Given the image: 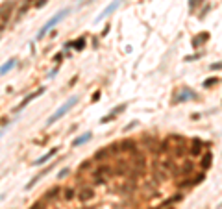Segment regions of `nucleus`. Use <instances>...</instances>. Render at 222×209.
<instances>
[{
	"mask_svg": "<svg viewBox=\"0 0 222 209\" xmlns=\"http://www.w3.org/2000/svg\"><path fill=\"white\" fill-rule=\"evenodd\" d=\"M69 13H70V9H69V7H65V9L57 11V13H56V15H54L50 20H46V22L43 24V28L39 30V33H37V37H35V39H43V37H44V35H46V33H48V31H50V30H52L56 24H59V22H61V20H63V19H65Z\"/></svg>",
	"mask_w": 222,
	"mask_h": 209,
	"instance_id": "obj_1",
	"label": "nucleus"
},
{
	"mask_svg": "<svg viewBox=\"0 0 222 209\" xmlns=\"http://www.w3.org/2000/svg\"><path fill=\"white\" fill-rule=\"evenodd\" d=\"M76 102H78V96H76V94H72V96H70V98H69V100L61 106V107H57V109H56V113H52V115L46 119V126H52V124H54V122H57L63 115H67V113L74 107V104H76Z\"/></svg>",
	"mask_w": 222,
	"mask_h": 209,
	"instance_id": "obj_2",
	"label": "nucleus"
},
{
	"mask_svg": "<svg viewBox=\"0 0 222 209\" xmlns=\"http://www.w3.org/2000/svg\"><path fill=\"white\" fill-rule=\"evenodd\" d=\"M120 4H122V0H113L109 6H106V7L102 9V13H100V15L94 19V24H98V22H102L104 19H107L109 15H113V13H115V11L120 7Z\"/></svg>",
	"mask_w": 222,
	"mask_h": 209,
	"instance_id": "obj_3",
	"label": "nucleus"
},
{
	"mask_svg": "<svg viewBox=\"0 0 222 209\" xmlns=\"http://www.w3.org/2000/svg\"><path fill=\"white\" fill-rule=\"evenodd\" d=\"M196 98V93L195 91H191L189 87H183L176 96H174V100H172V104L176 106V104H183V102H189V100H195Z\"/></svg>",
	"mask_w": 222,
	"mask_h": 209,
	"instance_id": "obj_4",
	"label": "nucleus"
},
{
	"mask_svg": "<svg viewBox=\"0 0 222 209\" xmlns=\"http://www.w3.org/2000/svg\"><path fill=\"white\" fill-rule=\"evenodd\" d=\"M43 93H44V87H41V89H37V91H33V93L26 94V98H24V100H22V102H20V104L15 107V111H17V113H19V111H22V109H24V107H26V106L31 102V100H35V98H37V96H41Z\"/></svg>",
	"mask_w": 222,
	"mask_h": 209,
	"instance_id": "obj_5",
	"label": "nucleus"
},
{
	"mask_svg": "<svg viewBox=\"0 0 222 209\" xmlns=\"http://www.w3.org/2000/svg\"><path fill=\"white\" fill-rule=\"evenodd\" d=\"M109 172H111L109 167H100L98 170L93 172V183H104V182L107 180V174H109Z\"/></svg>",
	"mask_w": 222,
	"mask_h": 209,
	"instance_id": "obj_6",
	"label": "nucleus"
},
{
	"mask_svg": "<svg viewBox=\"0 0 222 209\" xmlns=\"http://www.w3.org/2000/svg\"><path fill=\"white\" fill-rule=\"evenodd\" d=\"M52 169H54V163H52L50 167H46V169H43V170H41V172H39L37 176H33V178H31V180L28 182V185H26V189H31V187H33V185H35L37 182H41V180H43V178H44V176H46L48 172H52Z\"/></svg>",
	"mask_w": 222,
	"mask_h": 209,
	"instance_id": "obj_7",
	"label": "nucleus"
},
{
	"mask_svg": "<svg viewBox=\"0 0 222 209\" xmlns=\"http://www.w3.org/2000/svg\"><path fill=\"white\" fill-rule=\"evenodd\" d=\"M56 154H57V148H52V150H48L46 154H43L41 157H37V159L33 161V165H35V167H43V165H44L46 161H50Z\"/></svg>",
	"mask_w": 222,
	"mask_h": 209,
	"instance_id": "obj_8",
	"label": "nucleus"
},
{
	"mask_svg": "<svg viewBox=\"0 0 222 209\" xmlns=\"http://www.w3.org/2000/svg\"><path fill=\"white\" fill-rule=\"evenodd\" d=\"M78 198H80L82 202H89V200H93V198H94V191H93V187H83V189L78 193Z\"/></svg>",
	"mask_w": 222,
	"mask_h": 209,
	"instance_id": "obj_9",
	"label": "nucleus"
},
{
	"mask_svg": "<svg viewBox=\"0 0 222 209\" xmlns=\"http://www.w3.org/2000/svg\"><path fill=\"white\" fill-rule=\"evenodd\" d=\"M91 137H93V133H91V132H85L83 135H80V137H76V139L72 141V146H74V148H78V146H82V144H85V143H89V141H91Z\"/></svg>",
	"mask_w": 222,
	"mask_h": 209,
	"instance_id": "obj_10",
	"label": "nucleus"
},
{
	"mask_svg": "<svg viewBox=\"0 0 222 209\" xmlns=\"http://www.w3.org/2000/svg\"><path fill=\"white\" fill-rule=\"evenodd\" d=\"M124 109H126V104H122V106H119V107H115V109H113V111H111L109 115H106V117L102 119V122H109V120H113V119H115V115H119V113H122Z\"/></svg>",
	"mask_w": 222,
	"mask_h": 209,
	"instance_id": "obj_11",
	"label": "nucleus"
},
{
	"mask_svg": "<svg viewBox=\"0 0 222 209\" xmlns=\"http://www.w3.org/2000/svg\"><path fill=\"white\" fill-rule=\"evenodd\" d=\"M15 65H17V59H15V57H11V59H9V61H6L4 65H0V76H4L6 72H9Z\"/></svg>",
	"mask_w": 222,
	"mask_h": 209,
	"instance_id": "obj_12",
	"label": "nucleus"
},
{
	"mask_svg": "<svg viewBox=\"0 0 222 209\" xmlns=\"http://www.w3.org/2000/svg\"><path fill=\"white\" fill-rule=\"evenodd\" d=\"M59 191H61L59 187H52V189H48V191H46V194H44V200H56Z\"/></svg>",
	"mask_w": 222,
	"mask_h": 209,
	"instance_id": "obj_13",
	"label": "nucleus"
},
{
	"mask_svg": "<svg viewBox=\"0 0 222 209\" xmlns=\"http://www.w3.org/2000/svg\"><path fill=\"white\" fill-rule=\"evenodd\" d=\"M211 159H213V154H211V152H207V154L202 157V161H200V163H202V169H204V170L211 167Z\"/></svg>",
	"mask_w": 222,
	"mask_h": 209,
	"instance_id": "obj_14",
	"label": "nucleus"
},
{
	"mask_svg": "<svg viewBox=\"0 0 222 209\" xmlns=\"http://www.w3.org/2000/svg\"><path fill=\"white\" fill-rule=\"evenodd\" d=\"M70 46H72L74 50H82V48L85 46V39H83V37H80V39H76L74 43H70Z\"/></svg>",
	"mask_w": 222,
	"mask_h": 209,
	"instance_id": "obj_15",
	"label": "nucleus"
},
{
	"mask_svg": "<svg viewBox=\"0 0 222 209\" xmlns=\"http://www.w3.org/2000/svg\"><path fill=\"white\" fill-rule=\"evenodd\" d=\"M200 146H202V141L195 139V144H193V148H191V154H193V156H198V154L202 152V148H200Z\"/></svg>",
	"mask_w": 222,
	"mask_h": 209,
	"instance_id": "obj_16",
	"label": "nucleus"
},
{
	"mask_svg": "<svg viewBox=\"0 0 222 209\" xmlns=\"http://www.w3.org/2000/svg\"><path fill=\"white\" fill-rule=\"evenodd\" d=\"M217 83V78L213 76V78H207L206 82H204V89H207V87H211V85H215Z\"/></svg>",
	"mask_w": 222,
	"mask_h": 209,
	"instance_id": "obj_17",
	"label": "nucleus"
},
{
	"mask_svg": "<svg viewBox=\"0 0 222 209\" xmlns=\"http://www.w3.org/2000/svg\"><path fill=\"white\" fill-rule=\"evenodd\" d=\"M63 198H65V200L74 198V191H72V189H65V191H63Z\"/></svg>",
	"mask_w": 222,
	"mask_h": 209,
	"instance_id": "obj_18",
	"label": "nucleus"
},
{
	"mask_svg": "<svg viewBox=\"0 0 222 209\" xmlns=\"http://www.w3.org/2000/svg\"><path fill=\"white\" fill-rule=\"evenodd\" d=\"M69 172H70V170H69V169H61V170H59V172H57V180H63V178H65V176H69Z\"/></svg>",
	"mask_w": 222,
	"mask_h": 209,
	"instance_id": "obj_19",
	"label": "nucleus"
},
{
	"mask_svg": "<svg viewBox=\"0 0 222 209\" xmlns=\"http://www.w3.org/2000/svg\"><path fill=\"white\" fill-rule=\"evenodd\" d=\"M30 209H46V207H44V202H43V200H39V202L31 204V207H30Z\"/></svg>",
	"mask_w": 222,
	"mask_h": 209,
	"instance_id": "obj_20",
	"label": "nucleus"
},
{
	"mask_svg": "<svg viewBox=\"0 0 222 209\" xmlns=\"http://www.w3.org/2000/svg\"><path fill=\"white\" fill-rule=\"evenodd\" d=\"M222 69V61H219V63H211L209 65V70H220Z\"/></svg>",
	"mask_w": 222,
	"mask_h": 209,
	"instance_id": "obj_21",
	"label": "nucleus"
},
{
	"mask_svg": "<svg viewBox=\"0 0 222 209\" xmlns=\"http://www.w3.org/2000/svg\"><path fill=\"white\" fill-rule=\"evenodd\" d=\"M7 126H9V124H6V126H4V128H2V130H0V139H2V137H4V133H6V132H7Z\"/></svg>",
	"mask_w": 222,
	"mask_h": 209,
	"instance_id": "obj_22",
	"label": "nucleus"
},
{
	"mask_svg": "<svg viewBox=\"0 0 222 209\" xmlns=\"http://www.w3.org/2000/svg\"><path fill=\"white\" fill-rule=\"evenodd\" d=\"M61 57H63V56H61V54H57V56L54 57V61H56V63H59V61H61Z\"/></svg>",
	"mask_w": 222,
	"mask_h": 209,
	"instance_id": "obj_23",
	"label": "nucleus"
},
{
	"mask_svg": "<svg viewBox=\"0 0 222 209\" xmlns=\"http://www.w3.org/2000/svg\"><path fill=\"white\" fill-rule=\"evenodd\" d=\"M56 72H57L56 69H54V70H50V72H48V78H54V76H56Z\"/></svg>",
	"mask_w": 222,
	"mask_h": 209,
	"instance_id": "obj_24",
	"label": "nucleus"
}]
</instances>
